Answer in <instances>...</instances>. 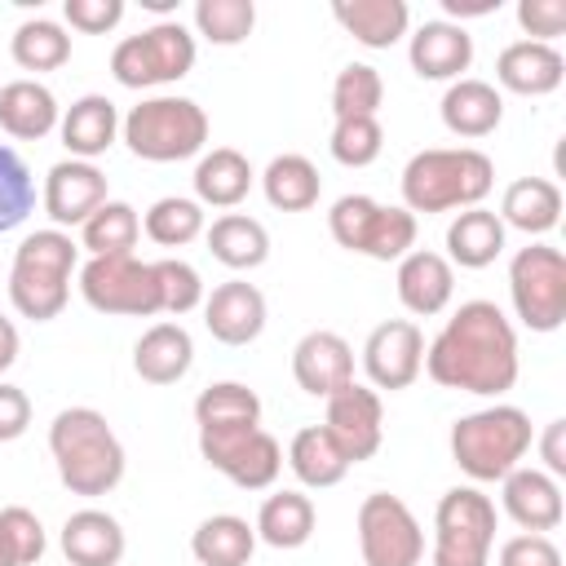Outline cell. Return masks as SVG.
Returning <instances> with one entry per match:
<instances>
[{"label": "cell", "mask_w": 566, "mask_h": 566, "mask_svg": "<svg viewBox=\"0 0 566 566\" xmlns=\"http://www.w3.org/2000/svg\"><path fill=\"white\" fill-rule=\"evenodd\" d=\"M517 332L495 301H464L424 349V371L442 389L500 398L517 385Z\"/></svg>", "instance_id": "obj_1"}, {"label": "cell", "mask_w": 566, "mask_h": 566, "mask_svg": "<svg viewBox=\"0 0 566 566\" xmlns=\"http://www.w3.org/2000/svg\"><path fill=\"white\" fill-rule=\"evenodd\" d=\"M495 186V164L478 146H433L407 159L402 168V208L416 212H451L478 208Z\"/></svg>", "instance_id": "obj_2"}, {"label": "cell", "mask_w": 566, "mask_h": 566, "mask_svg": "<svg viewBox=\"0 0 566 566\" xmlns=\"http://www.w3.org/2000/svg\"><path fill=\"white\" fill-rule=\"evenodd\" d=\"M49 451L71 495H106L124 478V447L102 411L66 407L49 424Z\"/></svg>", "instance_id": "obj_3"}, {"label": "cell", "mask_w": 566, "mask_h": 566, "mask_svg": "<svg viewBox=\"0 0 566 566\" xmlns=\"http://www.w3.org/2000/svg\"><path fill=\"white\" fill-rule=\"evenodd\" d=\"M531 442H535L531 416L509 402L469 411L451 424V460L473 482H500L504 473H513L531 451Z\"/></svg>", "instance_id": "obj_4"}, {"label": "cell", "mask_w": 566, "mask_h": 566, "mask_svg": "<svg viewBox=\"0 0 566 566\" xmlns=\"http://www.w3.org/2000/svg\"><path fill=\"white\" fill-rule=\"evenodd\" d=\"M80 261V248L62 230H35L18 243L13 270H9V301L22 318L49 323L62 314L71 296V270Z\"/></svg>", "instance_id": "obj_5"}, {"label": "cell", "mask_w": 566, "mask_h": 566, "mask_svg": "<svg viewBox=\"0 0 566 566\" xmlns=\"http://www.w3.org/2000/svg\"><path fill=\"white\" fill-rule=\"evenodd\" d=\"M128 150L150 164H177L203 150L208 142V111L190 97H146L119 124Z\"/></svg>", "instance_id": "obj_6"}, {"label": "cell", "mask_w": 566, "mask_h": 566, "mask_svg": "<svg viewBox=\"0 0 566 566\" xmlns=\"http://www.w3.org/2000/svg\"><path fill=\"white\" fill-rule=\"evenodd\" d=\"M327 230L345 252L371 261H402L416 248V217L398 203H376L371 195H340L327 212Z\"/></svg>", "instance_id": "obj_7"}, {"label": "cell", "mask_w": 566, "mask_h": 566, "mask_svg": "<svg viewBox=\"0 0 566 566\" xmlns=\"http://www.w3.org/2000/svg\"><path fill=\"white\" fill-rule=\"evenodd\" d=\"M495 504L478 486H451L433 513V566H491Z\"/></svg>", "instance_id": "obj_8"}, {"label": "cell", "mask_w": 566, "mask_h": 566, "mask_svg": "<svg viewBox=\"0 0 566 566\" xmlns=\"http://www.w3.org/2000/svg\"><path fill=\"white\" fill-rule=\"evenodd\" d=\"M195 66V35L181 22H155L128 40L115 44L111 53V75L124 88H155V84H177Z\"/></svg>", "instance_id": "obj_9"}, {"label": "cell", "mask_w": 566, "mask_h": 566, "mask_svg": "<svg viewBox=\"0 0 566 566\" xmlns=\"http://www.w3.org/2000/svg\"><path fill=\"white\" fill-rule=\"evenodd\" d=\"M80 292L97 314H124V318L164 314L155 261H137L133 252H124V256H88L84 270H80Z\"/></svg>", "instance_id": "obj_10"}, {"label": "cell", "mask_w": 566, "mask_h": 566, "mask_svg": "<svg viewBox=\"0 0 566 566\" xmlns=\"http://www.w3.org/2000/svg\"><path fill=\"white\" fill-rule=\"evenodd\" d=\"M509 296L531 332H557L566 323V256L548 243H531L509 261Z\"/></svg>", "instance_id": "obj_11"}, {"label": "cell", "mask_w": 566, "mask_h": 566, "mask_svg": "<svg viewBox=\"0 0 566 566\" xmlns=\"http://www.w3.org/2000/svg\"><path fill=\"white\" fill-rule=\"evenodd\" d=\"M358 553L367 566H420L424 531L398 495L371 491L358 504Z\"/></svg>", "instance_id": "obj_12"}, {"label": "cell", "mask_w": 566, "mask_h": 566, "mask_svg": "<svg viewBox=\"0 0 566 566\" xmlns=\"http://www.w3.org/2000/svg\"><path fill=\"white\" fill-rule=\"evenodd\" d=\"M323 429L340 442L345 460L358 464V460H371L380 451V438H385V407H380V394L349 380L345 389H336L327 398V420Z\"/></svg>", "instance_id": "obj_13"}, {"label": "cell", "mask_w": 566, "mask_h": 566, "mask_svg": "<svg viewBox=\"0 0 566 566\" xmlns=\"http://www.w3.org/2000/svg\"><path fill=\"white\" fill-rule=\"evenodd\" d=\"M420 367H424V336L411 318H389L371 327L363 345V371L376 389H407L416 385Z\"/></svg>", "instance_id": "obj_14"}, {"label": "cell", "mask_w": 566, "mask_h": 566, "mask_svg": "<svg viewBox=\"0 0 566 566\" xmlns=\"http://www.w3.org/2000/svg\"><path fill=\"white\" fill-rule=\"evenodd\" d=\"M40 203L53 217V230L57 226H84L106 203V177L88 159H62V164L49 168Z\"/></svg>", "instance_id": "obj_15"}, {"label": "cell", "mask_w": 566, "mask_h": 566, "mask_svg": "<svg viewBox=\"0 0 566 566\" xmlns=\"http://www.w3.org/2000/svg\"><path fill=\"white\" fill-rule=\"evenodd\" d=\"M292 376L305 394L314 398H332L336 389H345L354 380V349L345 336L318 327V332H305L292 349Z\"/></svg>", "instance_id": "obj_16"}, {"label": "cell", "mask_w": 566, "mask_h": 566, "mask_svg": "<svg viewBox=\"0 0 566 566\" xmlns=\"http://www.w3.org/2000/svg\"><path fill=\"white\" fill-rule=\"evenodd\" d=\"M203 327L221 345H252L265 332V296H261V287L248 283V279H230V283L212 287V296L203 301Z\"/></svg>", "instance_id": "obj_17"}, {"label": "cell", "mask_w": 566, "mask_h": 566, "mask_svg": "<svg viewBox=\"0 0 566 566\" xmlns=\"http://www.w3.org/2000/svg\"><path fill=\"white\" fill-rule=\"evenodd\" d=\"M504 482V513L522 526V531H531V535H544V531H557L562 526V517H566V504H562V486H557V478H548L544 469H513V473H504L500 478Z\"/></svg>", "instance_id": "obj_18"}, {"label": "cell", "mask_w": 566, "mask_h": 566, "mask_svg": "<svg viewBox=\"0 0 566 566\" xmlns=\"http://www.w3.org/2000/svg\"><path fill=\"white\" fill-rule=\"evenodd\" d=\"M495 80L500 88L517 93V97H544L553 88H562L566 80V57L553 44L539 40H513L509 49H500L495 57Z\"/></svg>", "instance_id": "obj_19"}, {"label": "cell", "mask_w": 566, "mask_h": 566, "mask_svg": "<svg viewBox=\"0 0 566 566\" xmlns=\"http://www.w3.org/2000/svg\"><path fill=\"white\" fill-rule=\"evenodd\" d=\"M451 292H455V270L442 252H429V248H411L402 261H398V301L407 305V314L416 318H433L451 305Z\"/></svg>", "instance_id": "obj_20"}, {"label": "cell", "mask_w": 566, "mask_h": 566, "mask_svg": "<svg viewBox=\"0 0 566 566\" xmlns=\"http://www.w3.org/2000/svg\"><path fill=\"white\" fill-rule=\"evenodd\" d=\"M407 57L420 80H464L473 62V35L460 22H424L416 27Z\"/></svg>", "instance_id": "obj_21"}, {"label": "cell", "mask_w": 566, "mask_h": 566, "mask_svg": "<svg viewBox=\"0 0 566 566\" xmlns=\"http://www.w3.org/2000/svg\"><path fill=\"white\" fill-rule=\"evenodd\" d=\"M203 460H208L217 473H226L234 486H243V491H265V486L279 478V469H283V447H279L265 429H252V433H243V438H234V442L208 451Z\"/></svg>", "instance_id": "obj_22"}, {"label": "cell", "mask_w": 566, "mask_h": 566, "mask_svg": "<svg viewBox=\"0 0 566 566\" xmlns=\"http://www.w3.org/2000/svg\"><path fill=\"white\" fill-rule=\"evenodd\" d=\"M128 539L106 509H80L62 522V553L71 566H119Z\"/></svg>", "instance_id": "obj_23"}, {"label": "cell", "mask_w": 566, "mask_h": 566, "mask_svg": "<svg viewBox=\"0 0 566 566\" xmlns=\"http://www.w3.org/2000/svg\"><path fill=\"white\" fill-rule=\"evenodd\" d=\"M195 363V340L181 323H155L133 345V371L146 385H177Z\"/></svg>", "instance_id": "obj_24"}, {"label": "cell", "mask_w": 566, "mask_h": 566, "mask_svg": "<svg viewBox=\"0 0 566 566\" xmlns=\"http://www.w3.org/2000/svg\"><path fill=\"white\" fill-rule=\"evenodd\" d=\"M500 119H504V97H500V88L486 84V80H469V75H464V80H451V88L442 93V124H447L455 137L478 142V137L495 133Z\"/></svg>", "instance_id": "obj_25"}, {"label": "cell", "mask_w": 566, "mask_h": 566, "mask_svg": "<svg viewBox=\"0 0 566 566\" xmlns=\"http://www.w3.org/2000/svg\"><path fill=\"white\" fill-rule=\"evenodd\" d=\"M57 128H62V146L71 150V159H88L93 164L97 155L111 150V142L119 133V111H115L111 97L84 93L80 102L66 106V115L57 119Z\"/></svg>", "instance_id": "obj_26"}, {"label": "cell", "mask_w": 566, "mask_h": 566, "mask_svg": "<svg viewBox=\"0 0 566 566\" xmlns=\"http://www.w3.org/2000/svg\"><path fill=\"white\" fill-rule=\"evenodd\" d=\"M62 111L49 84L40 80H13L0 88V128L18 142H40L57 128Z\"/></svg>", "instance_id": "obj_27"}, {"label": "cell", "mask_w": 566, "mask_h": 566, "mask_svg": "<svg viewBox=\"0 0 566 566\" xmlns=\"http://www.w3.org/2000/svg\"><path fill=\"white\" fill-rule=\"evenodd\" d=\"M256 172L248 164V155H239L234 146H217L195 164V203L208 208H234L248 199Z\"/></svg>", "instance_id": "obj_28"}, {"label": "cell", "mask_w": 566, "mask_h": 566, "mask_svg": "<svg viewBox=\"0 0 566 566\" xmlns=\"http://www.w3.org/2000/svg\"><path fill=\"white\" fill-rule=\"evenodd\" d=\"M332 18L367 49H389L407 35V4L402 0H336L332 4Z\"/></svg>", "instance_id": "obj_29"}, {"label": "cell", "mask_w": 566, "mask_h": 566, "mask_svg": "<svg viewBox=\"0 0 566 566\" xmlns=\"http://www.w3.org/2000/svg\"><path fill=\"white\" fill-rule=\"evenodd\" d=\"M495 217L522 234H548L562 221V190L548 177H517L504 190Z\"/></svg>", "instance_id": "obj_30"}, {"label": "cell", "mask_w": 566, "mask_h": 566, "mask_svg": "<svg viewBox=\"0 0 566 566\" xmlns=\"http://www.w3.org/2000/svg\"><path fill=\"white\" fill-rule=\"evenodd\" d=\"M504 252V221L491 208H464L447 226V256L464 270H486Z\"/></svg>", "instance_id": "obj_31"}, {"label": "cell", "mask_w": 566, "mask_h": 566, "mask_svg": "<svg viewBox=\"0 0 566 566\" xmlns=\"http://www.w3.org/2000/svg\"><path fill=\"white\" fill-rule=\"evenodd\" d=\"M287 464H292V473L301 478V486H314V491L336 486V482L349 473V460H345L340 442H336L323 424L296 429V438H292V447H287Z\"/></svg>", "instance_id": "obj_32"}, {"label": "cell", "mask_w": 566, "mask_h": 566, "mask_svg": "<svg viewBox=\"0 0 566 566\" xmlns=\"http://www.w3.org/2000/svg\"><path fill=\"white\" fill-rule=\"evenodd\" d=\"M190 553L199 566H248L256 553V531L234 513H217L195 526Z\"/></svg>", "instance_id": "obj_33"}, {"label": "cell", "mask_w": 566, "mask_h": 566, "mask_svg": "<svg viewBox=\"0 0 566 566\" xmlns=\"http://www.w3.org/2000/svg\"><path fill=\"white\" fill-rule=\"evenodd\" d=\"M203 234H208V252H212L221 265H230V270H256V265L270 256V234H265V226H261L256 217H248V212H226V217H217Z\"/></svg>", "instance_id": "obj_34"}, {"label": "cell", "mask_w": 566, "mask_h": 566, "mask_svg": "<svg viewBox=\"0 0 566 566\" xmlns=\"http://www.w3.org/2000/svg\"><path fill=\"white\" fill-rule=\"evenodd\" d=\"M314 500L301 495V491H274L261 513H256V539H265L270 548H301L310 535H314Z\"/></svg>", "instance_id": "obj_35"}, {"label": "cell", "mask_w": 566, "mask_h": 566, "mask_svg": "<svg viewBox=\"0 0 566 566\" xmlns=\"http://www.w3.org/2000/svg\"><path fill=\"white\" fill-rule=\"evenodd\" d=\"M261 190L270 199V208L279 212H305L318 203L323 177L305 155H274L270 168L261 172Z\"/></svg>", "instance_id": "obj_36"}, {"label": "cell", "mask_w": 566, "mask_h": 566, "mask_svg": "<svg viewBox=\"0 0 566 566\" xmlns=\"http://www.w3.org/2000/svg\"><path fill=\"white\" fill-rule=\"evenodd\" d=\"M142 234V217L133 203L124 199H106L84 226H80V248H88V256H124L133 252Z\"/></svg>", "instance_id": "obj_37"}, {"label": "cell", "mask_w": 566, "mask_h": 566, "mask_svg": "<svg viewBox=\"0 0 566 566\" xmlns=\"http://www.w3.org/2000/svg\"><path fill=\"white\" fill-rule=\"evenodd\" d=\"M199 429H230V424H261V398L239 380H217L195 398Z\"/></svg>", "instance_id": "obj_38"}, {"label": "cell", "mask_w": 566, "mask_h": 566, "mask_svg": "<svg viewBox=\"0 0 566 566\" xmlns=\"http://www.w3.org/2000/svg\"><path fill=\"white\" fill-rule=\"evenodd\" d=\"M9 49H13V62L22 71H57L71 57V35L53 18H27L13 31V44Z\"/></svg>", "instance_id": "obj_39"}, {"label": "cell", "mask_w": 566, "mask_h": 566, "mask_svg": "<svg viewBox=\"0 0 566 566\" xmlns=\"http://www.w3.org/2000/svg\"><path fill=\"white\" fill-rule=\"evenodd\" d=\"M142 230L159 243V248H186L203 234V203L195 199H181V195H168V199H155Z\"/></svg>", "instance_id": "obj_40"}, {"label": "cell", "mask_w": 566, "mask_h": 566, "mask_svg": "<svg viewBox=\"0 0 566 566\" xmlns=\"http://www.w3.org/2000/svg\"><path fill=\"white\" fill-rule=\"evenodd\" d=\"M256 27L252 0H199L195 4V31L208 44H243Z\"/></svg>", "instance_id": "obj_41"}, {"label": "cell", "mask_w": 566, "mask_h": 566, "mask_svg": "<svg viewBox=\"0 0 566 566\" xmlns=\"http://www.w3.org/2000/svg\"><path fill=\"white\" fill-rule=\"evenodd\" d=\"M35 208V177L27 168V159L0 142V234L18 230Z\"/></svg>", "instance_id": "obj_42"}, {"label": "cell", "mask_w": 566, "mask_h": 566, "mask_svg": "<svg viewBox=\"0 0 566 566\" xmlns=\"http://www.w3.org/2000/svg\"><path fill=\"white\" fill-rule=\"evenodd\" d=\"M385 102V80L376 66L367 62H349L340 66L336 84H332V115L345 119V115H376Z\"/></svg>", "instance_id": "obj_43"}, {"label": "cell", "mask_w": 566, "mask_h": 566, "mask_svg": "<svg viewBox=\"0 0 566 566\" xmlns=\"http://www.w3.org/2000/svg\"><path fill=\"white\" fill-rule=\"evenodd\" d=\"M332 159L345 168H367L376 164L380 146H385V128L376 115H345L332 124Z\"/></svg>", "instance_id": "obj_44"}, {"label": "cell", "mask_w": 566, "mask_h": 566, "mask_svg": "<svg viewBox=\"0 0 566 566\" xmlns=\"http://www.w3.org/2000/svg\"><path fill=\"white\" fill-rule=\"evenodd\" d=\"M44 557V526L31 509H0V566H35Z\"/></svg>", "instance_id": "obj_45"}, {"label": "cell", "mask_w": 566, "mask_h": 566, "mask_svg": "<svg viewBox=\"0 0 566 566\" xmlns=\"http://www.w3.org/2000/svg\"><path fill=\"white\" fill-rule=\"evenodd\" d=\"M155 279H159V305L164 314H190L195 305H203V279L190 261L164 256L155 261Z\"/></svg>", "instance_id": "obj_46"}, {"label": "cell", "mask_w": 566, "mask_h": 566, "mask_svg": "<svg viewBox=\"0 0 566 566\" xmlns=\"http://www.w3.org/2000/svg\"><path fill=\"white\" fill-rule=\"evenodd\" d=\"M62 18H66L75 31H84V35H106V31L119 27L124 0H66V4H62Z\"/></svg>", "instance_id": "obj_47"}, {"label": "cell", "mask_w": 566, "mask_h": 566, "mask_svg": "<svg viewBox=\"0 0 566 566\" xmlns=\"http://www.w3.org/2000/svg\"><path fill=\"white\" fill-rule=\"evenodd\" d=\"M517 22L531 40L553 44V35L566 31V0H517Z\"/></svg>", "instance_id": "obj_48"}, {"label": "cell", "mask_w": 566, "mask_h": 566, "mask_svg": "<svg viewBox=\"0 0 566 566\" xmlns=\"http://www.w3.org/2000/svg\"><path fill=\"white\" fill-rule=\"evenodd\" d=\"M500 566H562V548L548 535H513L500 544Z\"/></svg>", "instance_id": "obj_49"}, {"label": "cell", "mask_w": 566, "mask_h": 566, "mask_svg": "<svg viewBox=\"0 0 566 566\" xmlns=\"http://www.w3.org/2000/svg\"><path fill=\"white\" fill-rule=\"evenodd\" d=\"M27 424H31V398L18 385H4L0 380V442L22 438Z\"/></svg>", "instance_id": "obj_50"}, {"label": "cell", "mask_w": 566, "mask_h": 566, "mask_svg": "<svg viewBox=\"0 0 566 566\" xmlns=\"http://www.w3.org/2000/svg\"><path fill=\"white\" fill-rule=\"evenodd\" d=\"M539 455H544V473L548 478H566V420H548L544 424Z\"/></svg>", "instance_id": "obj_51"}, {"label": "cell", "mask_w": 566, "mask_h": 566, "mask_svg": "<svg viewBox=\"0 0 566 566\" xmlns=\"http://www.w3.org/2000/svg\"><path fill=\"white\" fill-rule=\"evenodd\" d=\"M18 327H13V318H4L0 314V371H9L13 363H18Z\"/></svg>", "instance_id": "obj_52"}, {"label": "cell", "mask_w": 566, "mask_h": 566, "mask_svg": "<svg viewBox=\"0 0 566 566\" xmlns=\"http://www.w3.org/2000/svg\"><path fill=\"white\" fill-rule=\"evenodd\" d=\"M442 9L451 18H482V13H495L500 0H442Z\"/></svg>", "instance_id": "obj_53"}, {"label": "cell", "mask_w": 566, "mask_h": 566, "mask_svg": "<svg viewBox=\"0 0 566 566\" xmlns=\"http://www.w3.org/2000/svg\"><path fill=\"white\" fill-rule=\"evenodd\" d=\"M146 9H155V13H164V9H172V0H142Z\"/></svg>", "instance_id": "obj_54"}]
</instances>
